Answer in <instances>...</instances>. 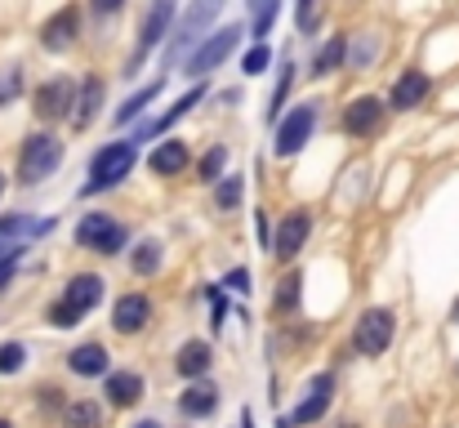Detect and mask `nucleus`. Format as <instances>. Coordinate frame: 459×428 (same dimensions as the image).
Returning a JSON list of instances; mask_svg holds the SVG:
<instances>
[{
	"mask_svg": "<svg viewBox=\"0 0 459 428\" xmlns=\"http://www.w3.org/2000/svg\"><path fill=\"white\" fill-rule=\"evenodd\" d=\"M343 49H348V36H330V40L316 49V58H312V76H330V72L343 63Z\"/></svg>",
	"mask_w": 459,
	"mask_h": 428,
	"instance_id": "nucleus-24",
	"label": "nucleus"
},
{
	"mask_svg": "<svg viewBox=\"0 0 459 428\" xmlns=\"http://www.w3.org/2000/svg\"><path fill=\"white\" fill-rule=\"evenodd\" d=\"M9 232H22V219H0V237H9Z\"/></svg>",
	"mask_w": 459,
	"mask_h": 428,
	"instance_id": "nucleus-41",
	"label": "nucleus"
},
{
	"mask_svg": "<svg viewBox=\"0 0 459 428\" xmlns=\"http://www.w3.org/2000/svg\"><path fill=\"white\" fill-rule=\"evenodd\" d=\"M214 201H219V210L241 205V179H223V183H219V192H214Z\"/></svg>",
	"mask_w": 459,
	"mask_h": 428,
	"instance_id": "nucleus-33",
	"label": "nucleus"
},
{
	"mask_svg": "<svg viewBox=\"0 0 459 428\" xmlns=\"http://www.w3.org/2000/svg\"><path fill=\"white\" fill-rule=\"evenodd\" d=\"M148 165H152L156 174H178V170H187V143L165 139L152 152V161H148Z\"/></svg>",
	"mask_w": 459,
	"mask_h": 428,
	"instance_id": "nucleus-23",
	"label": "nucleus"
},
{
	"mask_svg": "<svg viewBox=\"0 0 459 428\" xmlns=\"http://www.w3.org/2000/svg\"><path fill=\"white\" fill-rule=\"evenodd\" d=\"M130 268H134L139 277H152L156 268H160V246H156V241H139L134 255H130Z\"/></svg>",
	"mask_w": 459,
	"mask_h": 428,
	"instance_id": "nucleus-28",
	"label": "nucleus"
},
{
	"mask_svg": "<svg viewBox=\"0 0 459 428\" xmlns=\"http://www.w3.org/2000/svg\"><path fill=\"white\" fill-rule=\"evenodd\" d=\"M299 285H304V277H299V273L281 282V290H277V308H281V312H290V308L299 303Z\"/></svg>",
	"mask_w": 459,
	"mask_h": 428,
	"instance_id": "nucleus-34",
	"label": "nucleus"
},
{
	"mask_svg": "<svg viewBox=\"0 0 459 428\" xmlns=\"http://www.w3.org/2000/svg\"><path fill=\"white\" fill-rule=\"evenodd\" d=\"M63 299H67L72 308L90 312V308L103 299V277H94V273H81V277H72V282H67V290H63Z\"/></svg>",
	"mask_w": 459,
	"mask_h": 428,
	"instance_id": "nucleus-18",
	"label": "nucleus"
},
{
	"mask_svg": "<svg viewBox=\"0 0 459 428\" xmlns=\"http://www.w3.org/2000/svg\"><path fill=\"white\" fill-rule=\"evenodd\" d=\"M18 90H22V72H0V108H4Z\"/></svg>",
	"mask_w": 459,
	"mask_h": 428,
	"instance_id": "nucleus-35",
	"label": "nucleus"
},
{
	"mask_svg": "<svg viewBox=\"0 0 459 428\" xmlns=\"http://www.w3.org/2000/svg\"><path fill=\"white\" fill-rule=\"evenodd\" d=\"M201 99H205V85H192V90H187V94H183V99H178V103H174V108H169V112L160 117V121H148V126L139 130V139H152V135H165V130H169V126H174L178 117H187V112H192V108H196Z\"/></svg>",
	"mask_w": 459,
	"mask_h": 428,
	"instance_id": "nucleus-17",
	"label": "nucleus"
},
{
	"mask_svg": "<svg viewBox=\"0 0 459 428\" xmlns=\"http://www.w3.org/2000/svg\"><path fill=\"white\" fill-rule=\"evenodd\" d=\"M76 241L85 246V250H99V255H117V250H126V241H130V232L112 219V214H85L81 223H76Z\"/></svg>",
	"mask_w": 459,
	"mask_h": 428,
	"instance_id": "nucleus-4",
	"label": "nucleus"
},
{
	"mask_svg": "<svg viewBox=\"0 0 459 428\" xmlns=\"http://www.w3.org/2000/svg\"><path fill=\"white\" fill-rule=\"evenodd\" d=\"M0 192H4V174H0Z\"/></svg>",
	"mask_w": 459,
	"mask_h": 428,
	"instance_id": "nucleus-47",
	"label": "nucleus"
},
{
	"mask_svg": "<svg viewBox=\"0 0 459 428\" xmlns=\"http://www.w3.org/2000/svg\"><path fill=\"white\" fill-rule=\"evenodd\" d=\"M330 397H334V375H316V380H312V389H307L304 406H295L290 424H316V420L325 415Z\"/></svg>",
	"mask_w": 459,
	"mask_h": 428,
	"instance_id": "nucleus-11",
	"label": "nucleus"
},
{
	"mask_svg": "<svg viewBox=\"0 0 459 428\" xmlns=\"http://www.w3.org/2000/svg\"><path fill=\"white\" fill-rule=\"evenodd\" d=\"M9 255H18V246H9V250H4V246H0V264H4V259H9Z\"/></svg>",
	"mask_w": 459,
	"mask_h": 428,
	"instance_id": "nucleus-43",
	"label": "nucleus"
},
{
	"mask_svg": "<svg viewBox=\"0 0 459 428\" xmlns=\"http://www.w3.org/2000/svg\"><path fill=\"white\" fill-rule=\"evenodd\" d=\"M67 366L76 375H108V353H103V344H81L67 353Z\"/></svg>",
	"mask_w": 459,
	"mask_h": 428,
	"instance_id": "nucleus-20",
	"label": "nucleus"
},
{
	"mask_svg": "<svg viewBox=\"0 0 459 428\" xmlns=\"http://www.w3.org/2000/svg\"><path fill=\"white\" fill-rule=\"evenodd\" d=\"M160 90H165V81L156 76L152 85H143V90H139L134 99H126V108H117V126H130V121H134V117H139V112H143V108L152 103L156 94H160Z\"/></svg>",
	"mask_w": 459,
	"mask_h": 428,
	"instance_id": "nucleus-25",
	"label": "nucleus"
},
{
	"mask_svg": "<svg viewBox=\"0 0 459 428\" xmlns=\"http://www.w3.org/2000/svg\"><path fill=\"white\" fill-rule=\"evenodd\" d=\"M268 63H273V49H268V45H255V49L241 58V72H246V76H259V72H268Z\"/></svg>",
	"mask_w": 459,
	"mask_h": 428,
	"instance_id": "nucleus-30",
	"label": "nucleus"
},
{
	"mask_svg": "<svg viewBox=\"0 0 459 428\" xmlns=\"http://www.w3.org/2000/svg\"><path fill=\"white\" fill-rule=\"evenodd\" d=\"M277 4H281V0H250V27H255V40H259V45H264V36L273 31Z\"/></svg>",
	"mask_w": 459,
	"mask_h": 428,
	"instance_id": "nucleus-27",
	"label": "nucleus"
},
{
	"mask_svg": "<svg viewBox=\"0 0 459 428\" xmlns=\"http://www.w3.org/2000/svg\"><path fill=\"white\" fill-rule=\"evenodd\" d=\"M210 362H214V357H210V344H201V339H187V344L178 348V362H174V366H178V375L196 380V375H205V371H210Z\"/></svg>",
	"mask_w": 459,
	"mask_h": 428,
	"instance_id": "nucleus-21",
	"label": "nucleus"
},
{
	"mask_svg": "<svg viewBox=\"0 0 459 428\" xmlns=\"http://www.w3.org/2000/svg\"><path fill=\"white\" fill-rule=\"evenodd\" d=\"M76 31H81V9L67 4V9H58L54 18L40 22V45H45L49 54H63V49H72Z\"/></svg>",
	"mask_w": 459,
	"mask_h": 428,
	"instance_id": "nucleus-9",
	"label": "nucleus"
},
{
	"mask_svg": "<svg viewBox=\"0 0 459 428\" xmlns=\"http://www.w3.org/2000/svg\"><path fill=\"white\" fill-rule=\"evenodd\" d=\"M134 428H160V424H156V420H143V424H134Z\"/></svg>",
	"mask_w": 459,
	"mask_h": 428,
	"instance_id": "nucleus-46",
	"label": "nucleus"
},
{
	"mask_svg": "<svg viewBox=\"0 0 459 428\" xmlns=\"http://www.w3.org/2000/svg\"><path fill=\"white\" fill-rule=\"evenodd\" d=\"M228 165V147H210L205 156H201V179L210 183V179H219V170Z\"/></svg>",
	"mask_w": 459,
	"mask_h": 428,
	"instance_id": "nucleus-31",
	"label": "nucleus"
},
{
	"mask_svg": "<svg viewBox=\"0 0 459 428\" xmlns=\"http://www.w3.org/2000/svg\"><path fill=\"white\" fill-rule=\"evenodd\" d=\"M121 4H126V0H94L99 13H112V9H121Z\"/></svg>",
	"mask_w": 459,
	"mask_h": 428,
	"instance_id": "nucleus-42",
	"label": "nucleus"
},
{
	"mask_svg": "<svg viewBox=\"0 0 459 428\" xmlns=\"http://www.w3.org/2000/svg\"><path fill=\"white\" fill-rule=\"evenodd\" d=\"M148 312H152V303H148L143 294H121L117 308H112V326H117L121 335H139L143 321H148Z\"/></svg>",
	"mask_w": 459,
	"mask_h": 428,
	"instance_id": "nucleus-12",
	"label": "nucleus"
},
{
	"mask_svg": "<svg viewBox=\"0 0 459 428\" xmlns=\"http://www.w3.org/2000/svg\"><path fill=\"white\" fill-rule=\"evenodd\" d=\"M139 397H143V380H139L134 371H117V375H108V402H112L117 411L134 406Z\"/></svg>",
	"mask_w": 459,
	"mask_h": 428,
	"instance_id": "nucleus-16",
	"label": "nucleus"
},
{
	"mask_svg": "<svg viewBox=\"0 0 459 428\" xmlns=\"http://www.w3.org/2000/svg\"><path fill=\"white\" fill-rule=\"evenodd\" d=\"M81 317H85V312H81V308H72V303H67V299H58V303H54V308H49V321H54V326H58V330H67V326H76V321H81Z\"/></svg>",
	"mask_w": 459,
	"mask_h": 428,
	"instance_id": "nucleus-32",
	"label": "nucleus"
},
{
	"mask_svg": "<svg viewBox=\"0 0 459 428\" xmlns=\"http://www.w3.org/2000/svg\"><path fill=\"white\" fill-rule=\"evenodd\" d=\"M241 45V22H228L223 31H214V36H205L201 40V49L187 58V72L192 76H205V72H214L219 63H228L232 58V49Z\"/></svg>",
	"mask_w": 459,
	"mask_h": 428,
	"instance_id": "nucleus-6",
	"label": "nucleus"
},
{
	"mask_svg": "<svg viewBox=\"0 0 459 428\" xmlns=\"http://www.w3.org/2000/svg\"><path fill=\"white\" fill-rule=\"evenodd\" d=\"M429 90H433V81L424 72H402V81L393 85V108L397 112H411V108H420L429 99Z\"/></svg>",
	"mask_w": 459,
	"mask_h": 428,
	"instance_id": "nucleus-13",
	"label": "nucleus"
},
{
	"mask_svg": "<svg viewBox=\"0 0 459 428\" xmlns=\"http://www.w3.org/2000/svg\"><path fill=\"white\" fill-rule=\"evenodd\" d=\"M312 22H316V9H312V0H299V27H312Z\"/></svg>",
	"mask_w": 459,
	"mask_h": 428,
	"instance_id": "nucleus-38",
	"label": "nucleus"
},
{
	"mask_svg": "<svg viewBox=\"0 0 459 428\" xmlns=\"http://www.w3.org/2000/svg\"><path fill=\"white\" fill-rule=\"evenodd\" d=\"M169 18H174V0H156L152 13L143 18V45H139V54H148L152 45L165 40V27H169Z\"/></svg>",
	"mask_w": 459,
	"mask_h": 428,
	"instance_id": "nucleus-19",
	"label": "nucleus"
},
{
	"mask_svg": "<svg viewBox=\"0 0 459 428\" xmlns=\"http://www.w3.org/2000/svg\"><path fill=\"white\" fill-rule=\"evenodd\" d=\"M255 232H259V241H268V237H273V232H268V219H264V210L255 214Z\"/></svg>",
	"mask_w": 459,
	"mask_h": 428,
	"instance_id": "nucleus-40",
	"label": "nucleus"
},
{
	"mask_svg": "<svg viewBox=\"0 0 459 428\" xmlns=\"http://www.w3.org/2000/svg\"><path fill=\"white\" fill-rule=\"evenodd\" d=\"M451 321H455V326H459V299H455V303H451Z\"/></svg>",
	"mask_w": 459,
	"mask_h": 428,
	"instance_id": "nucleus-45",
	"label": "nucleus"
},
{
	"mask_svg": "<svg viewBox=\"0 0 459 428\" xmlns=\"http://www.w3.org/2000/svg\"><path fill=\"white\" fill-rule=\"evenodd\" d=\"M210 303H214V330H223V321H228V299L210 285Z\"/></svg>",
	"mask_w": 459,
	"mask_h": 428,
	"instance_id": "nucleus-36",
	"label": "nucleus"
},
{
	"mask_svg": "<svg viewBox=\"0 0 459 428\" xmlns=\"http://www.w3.org/2000/svg\"><path fill=\"white\" fill-rule=\"evenodd\" d=\"M228 285H232V290H250V273H246V268H232V273H228Z\"/></svg>",
	"mask_w": 459,
	"mask_h": 428,
	"instance_id": "nucleus-37",
	"label": "nucleus"
},
{
	"mask_svg": "<svg viewBox=\"0 0 459 428\" xmlns=\"http://www.w3.org/2000/svg\"><path fill=\"white\" fill-rule=\"evenodd\" d=\"M76 81H67V76H58V81H49V85H40V94H36V117L40 121H58V117H67L72 121V108H76Z\"/></svg>",
	"mask_w": 459,
	"mask_h": 428,
	"instance_id": "nucleus-8",
	"label": "nucleus"
},
{
	"mask_svg": "<svg viewBox=\"0 0 459 428\" xmlns=\"http://www.w3.org/2000/svg\"><path fill=\"white\" fill-rule=\"evenodd\" d=\"M379 117H384L379 99H357V103H348V112H343V130H348V135H370V130H379Z\"/></svg>",
	"mask_w": 459,
	"mask_h": 428,
	"instance_id": "nucleus-15",
	"label": "nucleus"
},
{
	"mask_svg": "<svg viewBox=\"0 0 459 428\" xmlns=\"http://www.w3.org/2000/svg\"><path fill=\"white\" fill-rule=\"evenodd\" d=\"M0 428H9V420H0Z\"/></svg>",
	"mask_w": 459,
	"mask_h": 428,
	"instance_id": "nucleus-49",
	"label": "nucleus"
},
{
	"mask_svg": "<svg viewBox=\"0 0 459 428\" xmlns=\"http://www.w3.org/2000/svg\"><path fill=\"white\" fill-rule=\"evenodd\" d=\"M63 428H103V411L81 397V402H72V406L63 411Z\"/></svg>",
	"mask_w": 459,
	"mask_h": 428,
	"instance_id": "nucleus-26",
	"label": "nucleus"
},
{
	"mask_svg": "<svg viewBox=\"0 0 459 428\" xmlns=\"http://www.w3.org/2000/svg\"><path fill=\"white\" fill-rule=\"evenodd\" d=\"M334 428H357V424H334Z\"/></svg>",
	"mask_w": 459,
	"mask_h": 428,
	"instance_id": "nucleus-48",
	"label": "nucleus"
},
{
	"mask_svg": "<svg viewBox=\"0 0 459 428\" xmlns=\"http://www.w3.org/2000/svg\"><path fill=\"white\" fill-rule=\"evenodd\" d=\"M13 268H18V255H9V259L0 264V290H4V285L13 282Z\"/></svg>",
	"mask_w": 459,
	"mask_h": 428,
	"instance_id": "nucleus-39",
	"label": "nucleus"
},
{
	"mask_svg": "<svg viewBox=\"0 0 459 428\" xmlns=\"http://www.w3.org/2000/svg\"><path fill=\"white\" fill-rule=\"evenodd\" d=\"M312 126H316V103H299V108L277 126V156L304 152V143L312 139Z\"/></svg>",
	"mask_w": 459,
	"mask_h": 428,
	"instance_id": "nucleus-7",
	"label": "nucleus"
},
{
	"mask_svg": "<svg viewBox=\"0 0 459 428\" xmlns=\"http://www.w3.org/2000/svg\"><path fill=\"white\" fill-rule=\"evenodd\" d=\"M241 428H255V415H250V411L241 415Z\"/></svg>",
	"mask_w": 459,
	"mask_h": 428,
	"instance_id": "nucleus-44",
	"label": "nucleus"
},
{
	"mask_svg": "<svg viewBox=\"0 0 459 428\" xmlns=\"http://www.w3.org/2000/svg\"><path fill=\"white\" fill-rule=\"evenodd\" d=\"M99 108H103V81H99V76H90V81L81 85V94H76L72 126H76V130H90V126H94V117H99Z\"/></svg>",
	"mask_w": 459,
	"mask_h": 428,
	"instance_id": "nucleus-14",
	"label": "nucleus"
},
{
	"mask_svg": "<svg viewBox=\"0 0 459 428\" xmlns=\"http://www.w3.org/2000/svg\"><path fill=\"white\" fill-rule=\"evenodd\" d=\"M393 330H397L393 312H388V308H370V312H361V321H357V330H352V348H357L361 357H379V353H388Z\"/></svg>",
	"mask_w": 459,
	"mask_h": 428,
	"instance_id": "nucleus-5",
	"label": "nucleus"
},
{
	"mask_svg": "<svg viewBox=\"0 0 459 428\" xmlns=\"http://www.w3.org/2000/svg\"><path fill=\"white\" fill-rule=\"evenodd\" d=\"M214 406H219V389H210V384H192V389L178 397V411L192 415V420H205Z\"/></svg>",
	"mask_w": 459,
	"mask_h": 428,
	"instance_id": "nucleus-22",
	"label": "nucleus"
},
{
	"mask_svg": "<svg viewBox=\"0 0 459 428\" xmlns=\"http://www.w3.org/2000/svg\"><path fill=\"white\" fill-rule=\"evenodd\" d=\"M307 232H312L307 210L286 214V223H281V228H277V237H273V255H277V259H295V255H299V246L307 241Z\"/></svg>",
	"mask_w": 459,
	"mask_h": 428,
	"instance_id": "nucleus-10",
	"label": "nucleus"
},
{
	"mask_svg": "<svg viewBox=\"0 0 459 428\" xmlns=\"http://www.w3.org/2000/svg\"><path fill=\"white\" fill-rule=\"evenodd\" d=\"M27 362V348L22 344H0V375H18Z\"/></svg>",
	"mask_w": 459,
	"mask_h": 428,
	"instance_id": "nucleus-29",
	"label": "nucleus"
},
{
	"mask_svg": "<svg viewBox=\"0 0 459 428\" xmlns=\"http://www.w3.org/2000/svg\"><path fill=\"white\" fill-rule=\"evenodd\" d=\"M58 165H63V143L54 139V135H31V139L22 143V156H18V183L22 188H36Z\"/></svg>",
	"mask_w": 459,
	"mask_h": 428,
	"instance_id": "nucleus-2",
	"label": "nucleus"
},
{
	"mask_svg": "<svg viewBox=\"0 0 459 428\" xmlns=\"http://www.w3.org/2000/svg\"><path fill=\"white\" fill-rule=\"evenodd\" d=\"M130 165H134V143H108V147L90 161V183H85L81 192H85V197H94V192L117 188V183L130 174Z\"/></svg>",
	"mask_w": 459,
	"mask_h": 428,
	"instance_id": "nucleus-3",
	"label": "nucleus"
},
{
	"mask_svg": "<svg viewBox=\"0 0 459 428\" xmlns=\"http://www.w3.org/2000/svg\"><path fill=\"white\" fill-rule=\"evenodd\" d=\"M219 9H223V0H192V4H187V13L178 18V31H174V45H169L165 63H178L183 54L192 58V54L201 49V31L219 18Z\"/></svg>",
	"mask_w": 459,
	"mask_h": 428,
	"instance_id": "nucleus-1",
	"label": "nucleus"
}]
</instances>
